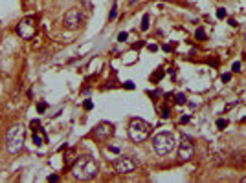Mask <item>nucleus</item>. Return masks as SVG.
Wrapping results in <instances>:
<instances>
[{
  "instance_id": "obj_1",
  "label": "nucleus",
  "mask_w": 246,
  "mask_h": 183,
  "mask_svg": "<svg viewBox=\"0 0 246 183\" xmlns=\"http://www.w3.org/2000/svg\"><path fill=\"white\" fill-rule=\"evenodd\" d=\"M72 174L75 180L79 181H86L97 176V163L94 158L90 156H81L75 159V163L72 165Z\"/></svg>"
},
{
  "instance_id": "obj_2",
  "label": "nucleus",
  "mask_w": 246,
  "mask_h": 183,
  "mask_svg": "<svg viewBox=\"0 0 246 183\" xmlns=\"http://www.w3.org/2000/svg\"><path fill=\"white\" fill-rule=\"evenodd\" d=\"M24 134H26V130H24L22 125H13L7 130V134H6V148H7L9 154L20 152V148L24 145Z\"/></svg>"
},
{
  "instance_id": "obj_3",
  "label": "nucleus",
  "mask_w": 246,
  "mask_h": 183,
  "mask_svg": "<svg viewBox=\"0 0 246 183\" xmlns=\"http://www.w3.org/2000/svg\"><path fill=\"white\" fill-rule=\"evenodd\" d=\"M151 134V125L140 117H132L131 123H129V137L134 141V143H142L149 137Z\"/></svg>"
},
{
  "instance_id": "obj_4",
  "label": "nucleus",
  "mask_w": 246,
  "mask_h": 183,
  "mask_svg": "<svg viewBox=\"0 0 246 183\" xmlns=\"http://www.w3.org/2000/svg\"><path fill=\"white\" fill-rule=\"evenodd\" d=\"M175 145H176L175 137L171 134H167V132H160V134H156L153 137V147H154L156 154H160V156H165V154L173 152Z\"/></svg>"
},
{
  "instance_id": "obj_5",
  "label": "nucleus",
  "mask_w": 246,
  "mask_h": 183,
  "mask_svg": "<svg viewBox=\"0 0 246 183\" xmlns=\"http://www.w3.org/2000/svg\"><path fill=\"white\" fill-rule=\"evenodd\" d=\"M17 33L20 38L24 40H31L37 33V20L33 16H24L18 24H17Z\"/></svg>"
},
{
  "instance_id": "obj_6",
  "label": "nucleus",
  "mask_w": 246,
  "mask_h": 183,
  "mask_svg": "<svg viewBox=\"0 0 246 183\" xmlns=\"http://www.w3.org/2000/svg\"><path fill=\"white\" fill-rule=\"evenodd\" d=\"M195 154V145L193 139L186 134L180 136V143H178V159L180 161H189Z\"/></svg>"
},
{
  "instance_id": "obj_7",
  "label": "nucleus",
  "mask_w": 246,
  "mask_h": 183,
  "mask_svg": "<svg viewBox=\"0 0 246 183\" xmlns=\"http://www.w3.org/2000/svg\"><path fill=\"white\" fill-rule=\"evenodd\" d=\"M112 167H114V170H116L118 174H131V172H134V170H136V167H138V165H136V161H134V159L121 156V158H116V159H114Z\"/></svg>"
},
{
  "instance_id": "obj_8",
  "label": "nucleus",
  "mask_w": 246,
  "mask_h": 183,
  "mask_svg": "<svg viewBox=\"0 0 246 183\" xmlns=\"http://www.w3.org/2000/svg\"><path fill=\"white\" fill-rule=\"evenodd\" d=\"M62 24H64L66 29H79L81 24H83V15H81V11H79V9H70V11H66V15H64V18H62Z\"/></svg>"
},
{
  "instance_id": "obj_9",
  "label": "nucleus",
  "mask_w": 246,
  "mask_h": 183,
  "mask_svg": "<svg viewBox=\"0 0 246 183\" xmlns=\"http://www.w3.org/2000/svg\"><path fill=\"white\" fill-rule=\"evenodd\" d=\"M92 136H94L96 139H101V141H105V139H108V137H112V136H114V125H112V123H107V121H103V123H99V125L94 128Z\"/></svg>"
},
{
  "instance_id": "obj_10",
  "label": "nucleus",
  "mask_w": 246,
  "mask_h": 183,
  "mask_svg": "<svg viewBox=\"0 0 246 183\" xmlns=\"http://www.w3.org/2000/svg\"><path fill=\"white\" fill-rule=\"evenodd\" d=\"M29 126H31V132H33V143L35 145H44L46 143V134H44V130L40 128V123L37 121V119H33L31 123H29Z\"/></svg>"
},
{
  "instance_id": "obj_11",
  "label": "nucleus",
  "mask_w": 246,
  "mask_h": 183,
  "mask_svg": "<svg viewBox=\"0 0 246 183\" xmlns=\"http://www.w3.org/2000/svg\"><path fill=\"white\" fill-rule=\"evenodd\" d=\"M75 159H77V154H75L74 148H70V150L66 152V156H64V167H66V169H72V165L75 163Z\"/></svg>"
},
{
  "instance_id": "obj_12",
  "label": "nucleus",
  "mask_w": 246,
  "mask_h": 183,
  "mask_svg": "<svg viewBox=\"0 0 246 183\" xmlns=\"http://www.w3.org/2000/svg\"><path fill=\"white\" fill-rule=\"evenodd\" d=\"M173 97H175V103H176V104H186V103H187V97H186L184 93H175Z\"/></svg>"
},
{
  "instance_id": "obj_13",
  "label": "nucleus",
  "mask_w": 246,
  "mask_h": 183,
  "mask_svg": "<svg viewBox=\"0 0 246 183\" xmlns=\"http://www.w3.org/2000/svg\"><path fill=\"white\" fill-rule=\"evenodd\" d=\"M116 16H118V4H114V5H112V11H110V15H108V20L112 22Z\"/></svg>"
},
{
  "instance_id": "obj_14",
  "label": "nucleus",
  "mask_w": 246,
  "mask_h": 183,
  "mask_svg": "<svg viewBox=\"0 0 246 183\" xmlns=\"http://www.w3.org/2000/svg\"><path fill=\"white\" fill-rule=\"evenodd\" d=\"M142 29L143 31L149 29V15H143V18H142Z\"/></svg>"
},
{
  "instance_id": "obj_15",
  "label": "nucleus",
  "mask_w": 246,
  "mask_h": 183,
  "mask_svg": "<svg viewBox=\"0 0 246 183\" xmlns=\"http://www.w3.org/2000/svg\"><path fill=\"white\" fill-rule=\"evenodd\" d=\"M195 35H197L199 40H206V31H204L202 27H197V33H195Z\"/></svg>"
},
{
  "instance_id": "obj_16",
  "label": "nucleus",
  "mask_w": 246,
  "mask_h": 183,
  "mask_svg": "<svg viewBox=\"0 0 246 183\" xmlns=\"http://www.w3.org/2000/svg\"><path fill=\"white\" fill-rule=\"evenodd\" d=\"M228 126V119H217V128L219 130H224Z\"/></svg>"
},
{
  "instance_id": "obj_17",
  "label": "nucleus",
  "mask_w": 246,
  "mask_h": 183,
  "mask_svg": "<svg viewBox=\"0 0 246 183\" xmlns=\"http://www.w3.org/2000/svg\"><path fill=\"white\" fill-rule=\"evenodd\" d=\"M162 77H164V70H158V71H156V73H154L153 77H151V79H153L154 82H158V81H160Z\"/></svg>"
},
{
  "instance_id": "obj_18",
  "label": "nucleus",
  "mask_w": 246,
  "mask_h": 183,
  "mask_svg": "<svg viewBox=\"0 0 246 183\" xmlns=\"http://www.w3.org/2000/svg\"><path fill=\"white\" fill-rule=\"evenodd\" d=\"M217 18H221V20L226 18V9H224V7H219V9H217Z\"/></svg>"
},
{
  "instance_id": "obj_19",
  "label": "nucleus",
  "mask_w": 246,
  "mask_h": 183,
  "mask_svg": "<svg viewBox=\"0 0 246 183\" xmlns=\"http://www.w3.org/2000/svg\"><path fill=\"white\" fill-rule=\"evenodd\" d=\"M37 110H39V114H42V112L46 110V103H44V101H40V103L37 104Z\"/></svg>"
},
{
  "instance_id": "obj_20",
  "label": "nucleus",
  "mask_w": 246,
  "mask_h": 183,
  "mask_svg": "<svg viewBox=\"0 0 246 183\" xmlns=\"http://www.w3.org/2000/svg\"><path fill=\"white\" fill-rule=\"evenodd\" d=\"M232 70H233L235 73H239V71H241V62H233V66H232Z\"/></svg>"
},
{
  "instance_id": "obj_21",
  "label": "nucleus",
  "mask_w": 246,
  "mask_h": 183,
  "mask_svg": "<svg viewBox=\"0 0 246 183\" xmlns=\"http://www.w3.org/2000/svg\"><path fill=\"white\" fill-rule=\"evenodd\" d=\"M127 37H129V35H127L125 31H121V33L118 35V40H121V42H123V40H127Z\"/></svg>"
},
{
  "instance_id": "obj_22",
  "label": "nucleus",
  "mask_w": 246,
  "mask_h": 183,
  "mask_svg": "<svg viewBox=\"0 0 246 183\" xmlns=\"http://www.w3.org/2000/svg\"><path fill=\"white\" fill-rule=\"evenodd\" d=\"M221 79H222V82H228V81L232 79V75H230V73H222V77H221Z\"/></svg>"
},
{
  "instance_id": "obj_23",
  "label": "nucleus",
  "mask_w": 246,
  "mask_h": 183,
  "mask_svg": "<svg viewBox=\"0 0 246 183\" xmlns=\"http://www.w3.org/2000/svg\"><path fill=\"white\" fill-rule=\"evenodd\" d=\"M48 181H59V176L57 174H51V176H48Z\"/></svg>"
},
{
  "instance_id": "obj_24",
  "label": "nucleus",
  "mask_w": 246,
  "mask_h": 183,
  "mask_svg": "<svg viewBox=\"0 0 246 183\" xmlns=\"http://www.w3.org/2000/svg\"><path fill=\"white\" fill-rule=\"evenodd\" d=\"M228 24L233 26V27H237V20H235V18H228Z\"/></svg>"
},
{
  "instance_id": "obj_25",
  "label": "nucleus",
  "mask_w": 246,
  "mask_h": 183,
  "mask_svg": "<svg viewBox=\"0 0 246 183\" xmlns=\"http://www.w3.org/2000/svg\"><path fill=\"white\" fill-rule=\"evenodd\" d=\"M123 86H125V88H127V90H132V88H134V84H132V82H131V81H127V82H125V84H123Z\"/></svg>"
},
{
  "instance_id": "obj_26",
  "label": "nucleus",
  "mask_w": 246,
  "mask_h": 183,
  "mask_svg": "<svg viewBox=\"0 0 246 183\" xmlns=\"http://www.w3.org/2000/svg\"><path fill=\"white\" fill-rule=\"evenodd\" d=\"M83 106H85V110H90V108H92V101H85Z\"/></svg>"
},
{
  "instance_id": "obj_27",
  "label": "nucleus",
  "mask_w": 246,
  "mask_h": 183,
  "mask_svg": "<svg viewBox=\"0 0 246 183\" xmlns=\"http://www.w3.org/2000/svg\"><path fill=\"white\" fill-rule=\"evenodd\" d=\"M162 117H169V108H164L162 110Z\"/></svg>"
},
{
  "instance_id": "obj_28",
  "label": "nucleus",
  "mask_w": 246,
  "mask_h": 183,
  "mask_svg": "<svg viewBox=\"0 0 246 183\" xmlns=\"http://www.w3.org/2000/svg\"><path fill=\"white\" fill-rule=\"evenodd\" d=\"M171 49H173L171 44H164V51H171Z\"/></svg>"
},
{
  "instance_id": "obj_29",
  "label": "nucleus",
  "mask_w": 246,
  "mask_h": 183,
  "mask_svg": "<svg viewBox=\"0 0 246 183\" xmlns=\"http://www.w3.org/2000/svg\"><path fill=\"white\" fill-rule=\"evenodd\" d=\"M149 49H151V51H156V49H158V46H156V44H149Z\"/></svg>"
},
{
  "instance_id": "obj_30",
  "label": "nucleus",
  "mask_w": 246,
  "mask_h": 183,
  "mask_svg": "<svg viewBox=\"0 0 246 183\" xmlns=\"http://www.w3.org/2000/svg\"><path fill=\"white\" fill-rule=\"evenodd\" d=\"M110 152H114V154H118V152H119V148H118V147H110Z\"/></svg>"
},
{
  "instance_id": "obj_31",
  "label": "nucleus",
  "mask_w": 246,
  "mask_h": 183,
  "mask_svg": "<svg viewBox=\"0 0 246 183\" xmlns=\"http://www.w3.org/2000/svg\"><path fill=\"white\" fill-rule=\"evenodd\" d=\"M233 106H235V103H232V104H228V106H226V110H224V112H228V110H232V108H233Z\"/></svg>"
},
{
  "instance_id": "obj_32",
  "label": "nucleus",
  "mask_w": 246,
  "mask_h": 183,
  "mask_svg": "<svg viewBox=\"0 0 246 183\" xmlns=\"http://www.w3.org/2000/svg\"><path fill=\"white\" fill-rule=\"evenodd\" d=\"M131 4H136V0H131Z\"/></svg>"
},
{
  "instance_id": "obj_33",
  "label": "nucleus",
  "mask_w": 246,
  "mask_h": 183,
  "mask_svg": "<svg viewBox=\"0 0 246 183\" xmlns=\"http://www.w3.org/2000/svg\"><path fill=\"white\" fill-rule=\"evenodd\" d=\"M243 181H244V183H246V178H243Z\"/></svg>"
}]
</instances>
